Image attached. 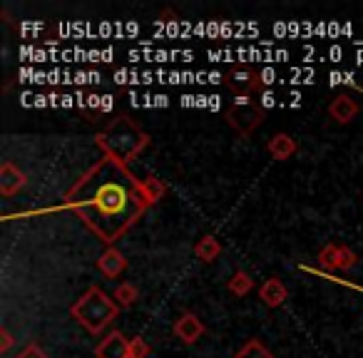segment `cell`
Wrapping results in <instances>:
<instances>
[{
	"mask_svg": "<svg viewBox=\"0 0 363 358\" xmlns=\"http://www.w3.org/2000/svg\"><path fill=\"white\" fill-rule=\"evenodd\" d=\"M274 102H277V97H274V92H264L262 100H259V105H262L264 110H269V107H272Z\"/></svg>",
	"mask_w": 363,
	"mask_h": 358,
	"instance_id": "cell-23",
	"label": "cell"
},
{
	"mask_svg": "<svg viewBox=\"0 0 363 358\" xmlns=\"http://www.w3.org/2000/svg\"><path fill=\"white\" fill-rule=\"evenodd\" d=\"M97 358H132L130 353V338H125L120 331H112L110 336H105L95 348Z\"/></svg>",
	"mask_w": 363,
	"mask_h": 358,
	"instance_id": "cell-8",
	"label": "cell"
},
{
	"mask_svg": "<svg viewBox=\"0 0 363 358\" xmlns=\"http://www.w3.org/2000/svg\"><path fill=\"white\" fill-rule=\"evenodd\" d=\"M224 85L237 97H252L262 87V75L252 65H232L224 72Z\"/></svg>",
	"mask_w": 363,
	"mask_h": 358,
	"instance_id": "cell-5",
	"label": "cell"
},
{
	"mask_svg": "<svg viewBox=\"0 0 363 358\" xmlns=\"http://www.w3.org/2000/svg\"><path fill=\"white\" fill-rule=\"evenodd\" d=\"M95 142L105 150V155L110 157V160L127 167L132 160L140 157V152L145 150L147 145H150V135L127 115H117L115 120L107 122L105 130L97 132Z\"/></svg>",
	"mask_w": 363,
	"mask_h": 358,
	"instance_id": "cell-2",
	"label": "cell"
},
{
	"mask_svg": "<svg viewBox=\"0 0 363 358\" xmlns=\"http://www.w3.org/2000/svg\"><path fill=\"white\" fill-rule=\"evenodd\" d=\"M120 306L110 298L100 286H90L75 303L70 306V316L80 323L92 336H100L107 326L117 318Z\"/></svg>",
	"mask_w": 363,
	"mask_h": 358,
	"instance_id": "cell-3",
	"label": "cell"
},
{
	"mask_svg": "<svg viewBox=\"0 0 363 358\" xmlns=\"http://www.w3.org/2000/svg\"><path fill=\"white\" fill-rule=\"evenodd\" d=\"M130 353H132V358H147L152 353V346L140 336L130 338Z\"/></svg>",
	"mask_w": 363,
	"mask_h": 358,
	"instance_id": "cell-20",
	"label": "cell"
},
{
	"mask_svg": "<svg viewBox=\"0 0 363 358\" xmlns=\"http://www.w3.org/2000/svg\"><path fill=\"white\" fill-rule=\"evenodd\" d=\"M267 150H269V155H272L274 160L286 162L289 157L296 155L298 145H296V140H294L291 135H286V132H279V135H274L272 140H269Z\"/></svg>",
	"mask_w": 363,
	"mask_h": 358,
	"instance_id": "cell-12",
	"label": "cell"
},
{
	"mask_svg": "<svg viewBox=\"0 0 363 358\" xmlns=\"http://www.w3.org/2000/svg\"><path fill=\"white\" fill-rule=\"evenodd\" d=\"M234 358H274V353L269 351L259 338H249V341L234 353Z\"/></svg>",
	"mask_w": 363,
	"mask_h": 358,
	"instance_id": "cell-15",
	"label": "cell"
},
{
	"mask_svg": "<svg viewBox=\"0 0 363 358\" xmlns=\"http://www.w3.org/2000/svg\"><path fill=\"white\" fill-rule=\"evenodd\" d=\"M227 122L239 137H249L267 117V110L252 97H237L227 110Z\"/></svg>",
	"mask_w": 363,
	"mask_h": 358,
	"instance_id": "cell-4",
	"label": "cell"
},
{
	"mask_svg": "<svg viewBox=\"0 0 363 358\" xmlns=\"http://www.w3.org/2000/svg\"><path fill=\"white\" fill-rule=\"evenodd\" d=\"M174 336L179 338L184 346H192V343H197L199 338L207 333V328H204V323L199 321V316L197 313H192V311H184L179 318L174 321Z\"/></svg>",
	"mask_w": 363,
	"mask_h": 358,
	"instance_id": "cell-6",
	"label": "cell"
},
{
	"mask_svg": "<svg viewBox=\"0 0 363 358\" xmlns=\"http://www.w3.org/2000/svg\"><path fill=\"white\" fill-rule=\"evenodd\" d=\"M227 289L234 293V296H247L249 291L254 289V279L249 276L247 272H237L232 279H229V284H227Z\"/></svg>",
	"mask_w": 363,
	"mask_h": 358,
	"instance_id": "cell-17",
	"label": "cell"
},
{
	"mask_svg": "<svg viewBox=\"0 0 363 358\" xmlns=\"http://www.w3.org/2000/svg\"><path fill=\"white\" fill-rule=\"evenodd\" d=\"M358 110H361V107H358V102L353 100L351 95H336L331 100V105H328V115H331L338 125H348V122L358 115Z\"/></svg>",
	"mask_w": 363,
	"mask_h": 358,
	"instance_id": "cell-10",
	"label": "cell"
},
{
	"mask_svg": "<svg viewBox=\"0 0 363 358\" xmlns=\"http://www.w3.org/2000/svg\"><path fill=\"white\" fill-rule=\"evenodd\" d=\"M13 343H16V338H13V333L8 331L6 326L0 328V353H8L13 348Z\"/></svg>",
	"mask_w": 363,
	"mask_h": 358,
	"instance_id": "cell-22",
	"label": "cell"
},
{
	"mask_svg": "<svg viewBox=\"0 0 363 358\" xmlns=\"http://www.w3.org/2000/svg\"><path fill=\"white\" fill-rule=\"evenodd\" d=\"M112 298H115V303L120 308H130V306H135L137 298H140V289L132 281H122L120 286L112 291Z\"/></svg>",
	"mask_w": 363,
	"mask_h": 358,
	"instance_id": "cell-14",
	"label": "cell"
},
{
	"mask_svg": "<svg viewBox=\"0 0 363 358\" xmlns=\"http://www.w3.org/2000/svg\"><path fill=\"white\" fill-rule=\"evenodd\" d=\"M338 247L341 244H326V247L318 252V267L326 269V272H336L338 269Z\"/></svg>",
	"mask_w": 363,
	"mask_h": 358,
	"instance_id": "cell-18",
	"label": "cell"
},
{
	"mask_svg": "<svg viewBox=\"0 0 363 358\" xmlns=\"http://www.w3.org/2000/svg\"><path fill=\"white\" fill-rule=\"evenodd\" d=\"M219 254H222V244H219V239L212 237V234H204V237L194 244V257L204 264H212L214 259H219Z\"/></svg>",
	"mask_w": 363,
	"mask_h": 358,
	"instance_id": "cell-13",
	"label": "cell"
},
{
	"mask_svg": "<svg viewBox=\"0 0 363 358\" xmlns=\"http://www.w3.org/2000/svg\"><path fill=\"white\" fill-rule=\"evenodd\" d=\"M28 184V174L23 169H18L13 162H3L0 164V194L3 197H13Z\"/></svg>",
	"mask_w": 363,
	"mask_h": 358,
	"instance_id": "cell-7",
	"label": "cell"
},
{
	"mask_svg": "<svg viewBox=\"0 0 363 358\" xmlns=\"http://www.w3.org/2000/svg\"><path fill=\"white\" fill-rule=\"evenodd\" d=\"M18 358H48V353L43 351L38 343H28V346L23 348L21 353H18Z\"/></svg>",
	"mask_w": 363,
	"mask_h": 358,
	"instance_id": "cell-21",
	"label": "cell"
},
{
	"mask_svg": "<svg viewBox=\"0 0 363 358\" xmlns=\"http://www.w3.org/2000/svg\"><path fill=\"white\" fill-rule=\"evenodd\" d=\"M356 264H358L356 252L348 249L346 244H341V247H338V272H351Z\"/></svg>",
	"mask_w": 363,
	"mask_h": 358,
	"instance_id": "cell-19",
	"label": "cell"
},
{
	"mask_svg": "<svg viewBox=\"0 0 363 358\" xmlns=\"http://www.w3.org/2000/svg\"><path fill=\"white\" fill-rule=\"evenodd\" d=\"M140 184H142V192H145V199L150 202V207L157 204L167 194V187L160 179H155V177H145V179H140Z\"/></svg>",
	"mask_w": 363,
	"mask_h": 358,
	"instance_id": "cell-16",
	"label": "cell"
},
{
	"mask_svg": "<svg viewBox=\"0 0 363 358\" xmlns=\"http://www.w3.org/2000/svg\"><path fill=\"white\" fill-rule=\"evenodd\" d=\"M65 207L112 247L147 212L150 202L140 179H135L125 164L105 157L65 194Z\"/></svg>",
	"mask_w": 363,
	"mask_h": 358,
	"instance_id": "cell-1",
	"label": "cell"
},
{
	"mask_svg": "<svg viewBox=\"0 0 363 358\" xmlns=\"http://www.w3.org/2000/svg\"><path fill=\"white\" fill-rule=\"evenodd\" d=\"M259 298H262L269 308H279L289 298V289L284 286L281 279L272 276V279H267L262 286H259Z\"/></svg>",
	"mask_w": 363,
	"mask_h": 358,
	"instance_id": "cell-11",
	"label": "cell"
},
{
	"mask_svg": "<svg viewBox=\"0 0 363 358\" xmlns=\"http://www.w3.org/2000/svg\"><path fill=\"white\" fill-rule=\"evenodd\" d=\"M125 269H127L125 254L115 247H107L105 252L100 254V259H97V272H100L105 279H117Z\"/></svg>",
	"mask_w": 363,
	"mask_h": 358,
	"instance_id": "cell-9",
	"label": "cell"
}]
</instances>
